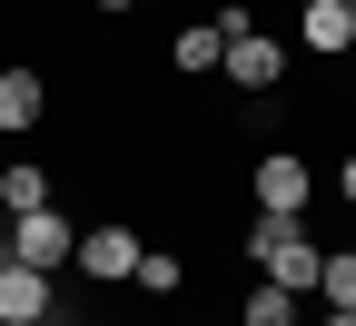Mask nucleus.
Returning <instances> with one entry per match:
<instances>
[{"label":"nucleus","instance_id":"nucleus-13","mask_svg":"<svg viewBox=\"0 0 356 326\" xmlns=\"http://www.w3.org/2000/svg\"><path fill=\"white\" fill-rule=\"evenodd\" d=\"M317 297H327V307H356V247H337V257L317 267Z\"/></svg>","mask_w":356,"mask_h":326},{"label":"nucleus","instance_id":"nucleus-11","mask_svg":"<svg viewBox=\"0 0 356 326\" xmlns=\"http://www.w3.org/2000/svg\"><path fill=\"white\" fill-rule=\"evenodd\" d=\"M0 208H10V218L20 208H50V178H40L30 158H0Z\"/></svg>","mask_w":356,"mask_h":326},{"label":"nucleus","instance_id":"nucleus-6","mask_svg":"<svg viewBox=\"0 0 356 326\" xmlns=\"http://www.w3.org/2000/svg\"><path fill=\"white\" fill-rule=\"evenodd\" d=\"M40 316H60L50 307V267H0V326H40Z\"/></svg>","mask_w":356,"mask_h":326},{"label":"nucleus","instance_id":"nucleus-9","mask_svg":"<svg viewBox=\"0 0 356 326\" xmlns=\"http://www.w3.org/2000/svg\"><path fill=\"white\" fill-rule=\"evenodd\" d=\"M79 267L89 277H139V238H129V227H89V238H79Z\"/></svg>","mask_w":356,"mask_h":326},{"label":"nucleus","instance_id":"nucleus-10","mask_svg":"<svg viewBox=\"0 0 356 326\" xmlns=\"http://www.w3.org/2000/svg\"><path fill=\"white\" fill-rule=\"evenodd\" d=\"M238 326H307V307H297V287H277V277H257V297L238 307Z\"/></svg>","mask_w":356,"mask_h":326},{"label":"nucleus","instance_id":"nucleus-8","mask_svg":"<svg viewBox=\"0 0 356 326\" xmlns=\"http://www.w3.org/2000/svg\"><path fill=\"white\" fill-rule=\"evenodd\" d=\"M40 109H50V89H40V70H0V138H20Z\"/></svg>","mask_w":356,"mask_h":326},{"label":"nucleus","instance_id":"nucleus-3","mask_svg":"<svg viewBox=\"0 0 356 326\" xmlns=\"http://www.w3.org/2000/svg\"><path fill=\"white\" fill-rule=\"evenodd\" d=\"M10 257H20V267H50V277H60V267L79 257V227H70L60 208H20V218H10Z\"/></svg>","mask_w":356,"mask_h":326},{"label":"nucleus","instance_id":"nucleus-18","mask_svg":"<svg viewBox=\"0 0 356 326\" xmlns=\"http://www.w3.org/2000/svg\"><path fill=\"white\" fill-rule=\"evenodd\" d=\"M40 326H60V316H40Z\"/></svg>","mask_w":356,"mask_h":326},{"label":"nucleus","instance_id":"nucleus-14","mask_svg":"<svg viewBox=\"0 0 356 326\" xmlns=\"http://www.w3.org/2000/svg\"><path fill=\"white\" fill-rule=\"evenodd\" d=\"M317 326H356V307H327V316H317Z\"/></svg>","mask_w":356,"mask_h":326},{"label":"nucleus","instance_id":"nucleus-1","mask_svg":"<svg viewBox=\"0 0 356 326\" xmlns=\"http://www.w3.org/2000/svg\"><path fill=\"white\" fill-rule=\"evenodd\" d=\"M248 267L307 297V287H317V267H327V247L307 238V218H287V208H257V227H248Z\"/></svg>","mask_w":356,"mask_h":326},{"label":"nucleus","instance_id":"nucleus-17","mask_svg":"<svg viewBox=\"0 0 356 326\" xmlns=\"http://www.w3.org/2000/svg\"><path fill=\"white\" fill-rule=\"evenodd\" d=\"M0 267H10V238H0Z\"/></svg>","mask_w":356,"mask_h":326},{"label":"nucleus","instance_id":"nucleus-15","mask_svg":"<svg viewBox=\"0 0 356 326\" xmlns=\"http://www.w3.org/2000/svg\"><path fill=\"white\" fill-rule=\"evenodd\" d=\"M337 188H346V198H356V158H346V168H337Z\"/></svg>","mask_w":356,"mask_h":326},{"label":"nucleus","instance_id":"nucleus-2","mask_svg":"<svg viewBox=\"0 0 356 326\" xmlns=\"http://www.w3.org/2000/svg\"><path fill=\"white\" fill-rule=\"evenodd\" d=\"M277 40H267L248 10H238V0H228V60H218V79H238V89H277Z\"/></svg>","mask_w":356,"mask_h":326},{"label":"nucleus","instance_id":"nucleus-16","mask_svg":"<svg viewBox=\"0 0 356 326\" xmlns=\"http://www.w3.org/2000/svg\"><path fill=\"white\" fill-rule=\"evenodd\" d=\"M99 10H139V0H99Z\"/></svg>","mask_w":356,"mask_h":326},{"label":"nucleus","instance_id":"nucleus-4","mask_svg":"<svg viewBox=\"0 0 356 326\" xmlns=\"http://www.w3.org/2000/svg\"><path fill=\"white\" fill-rule=\"evenodd\" d=\"M218 60H228V10H208V20H188L168 40V70L178 79H218Z\"/></svg>","mask_w":356,"mask_h":326},{"label":"nucleus","instance_id":"nucleus-7","mask_svg":"<svg viewBox=\"0 0 356 326\" xmlns=\"http://www.w3.org/2000/svg\"><path fill=\"white\" fill-rule=\"evenodd\" d=\"M297 40H307V50H356V0H307V10H297Z\"/></svg>","mask_w":356,"mask_h":326},{"label":"nucleus","instance_id":"nucleus-12","mask_svg":"<svg viewBox=\"0 0 356 326\" xmlns=\"http://www.w3.org/2000/svg\"><path fill=\"white\" fill-rule=\"evenodd\" d=\"M129 287H149V297H178V287H188V267H178L168 247H139V277H129Z\"/></svg>","mask_w":356,"mask_h":326},{"label":"nucleus","instance_id":"nucleus-5","mask_svg":"<svg viewBox=\"0 0 356 326\" xmlns=\"http://www.w3.org/2000/svg\"><path fill=\"white\" fill-rule=\"evenodd\" d=\"M307 198H317L307 158H287V149H257V208H287V218H307Z\"/></svg>","mask_w":356,"mask_h":326}]
</instances>
